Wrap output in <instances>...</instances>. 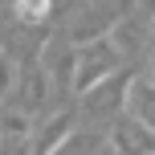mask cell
Instances as JSON below:
<instances>
[{
	"mask_svg": "<svg viewBox=\"0 0 155 155\" xmlns=\"http://www.w3.org/2000/svg\"><path fill=\"white\" fill-rule=\"evenodd\" d=\"M16 12H21V21H41L49 12V0H16Z\"/></svg>",
	"mask_w": 155,
	"mask_h": 155,
	"instance_id": "obj_1",
	"label": "cell"
}]
</instances>
